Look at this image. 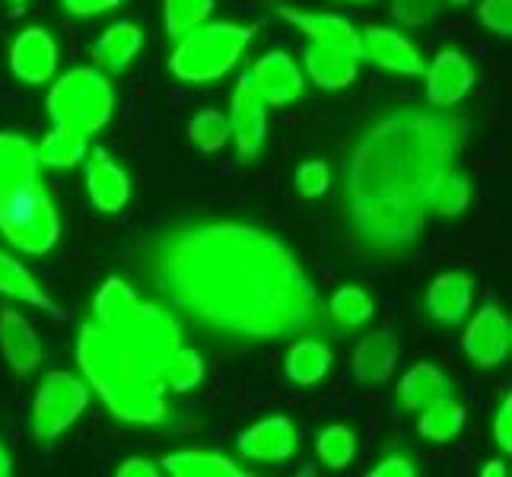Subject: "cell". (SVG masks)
I'll use <instances>...</instances> for the list:
<instances>
[{
	"mask_svg": "<svg viewBox=\"0 0 512 477\" xmlns=\"http://www.w3.org/2000/svg\"><path fill=\"white\" fill-rule=\"evenodd\" d=\"M144 274L198 325L242 341L299 338L328 322L319 290L287 242L252 223L175 226L147 249Z\"/></svg>",
	"mask_w": 512,
	"mask_h": 477,
	"instance_id": "cell-1",
	"label": "cell"
},
{
	"mask_svg": "<svg viewBox=\"0 0 512 477\" xmlns=\"http://www.w3.org/2000/svg\"><path fill=\"white\" fill-rule=\"evenodd\" d=\"M462 137L465 121L436 105L392 109L363 128L344 163V220L360 249L379 258L414 249Z\"/></svg>",
	"mask_w": 512,
	"mask_h": 477,
	"instance_id": "cell-2",
	"label": "cell"
},
{
	"mask_svg": "<svg viewBox=\"0 0 512 477\" xmlns=\"http://www.w3.org/2000/svg\"><path fill=\"white\" fill-rule=\"evenodd\" d=\"M182 344L175 315L134 296L109 322H86L77 363L118 420L160 427L166 408V357Z\"/></svg>",
	"mask_w": 512,
	"mask_h": 477,
	"instance_id": "cell-3",
	"label": "cell"
},
{
	"mask_svg": "<svg viewBox=\"0 0 512 477\" xmlns=\"http://www.w3.org/2000/svg\"><path fill=\"white\" fill-rule=\"evenodd\" d=\"M252 39L255 26L201 23L179 39L169 58V70L182 83H217L239 64L242 51L252 45Z\"/></svg>",
	"mask_w": 512,
	"mask_h": 477,
	"instance_id": "cell-4",
	"label": "cell"
},
{
	"mask_svg": "<svg viewBox=\"0 0 512 477\" xmlns=\"http://www.w3.org/2000/svg\"><path fill=\"white\" fill-rule=\"evenodd\" d=\"M45 105L55 125L74 128L80 134H96L109 125L115 90L109 77L99 74L96 67H77L55 80Z\"/></svg>",
	"mask_w": 512,
	"mask_h": 477,
	"instance_id": "cell-5",
	"label": "cell"
},
{
	"mask_svg": "<svg viewBox=\"0 0 512 477\" xmlns=\"http://www.w3.org/2000/svg\"><path fill=\"white\" fill-rule=\"evenodd\" d=\"M0 233L23 255H45L61 236L58 210L39 182L0 191Z\"/></svg>",
	"mask_w": 512,
	"mask_h": 477,
	"instance_id": "cell-6",
	"label": "cell"
},
{
	"mask_svg": "<svg viewBox=\"0 0 512 477\" xmlns=\"http://www.w3.org/2000/svg\"><path fill=\"white\" fill-rule=\"evenodd\" d=\"M86 404H90V388L83 385V379H77L74 373H64V369L48 373L32 401L35 443L45 446L51 439H58L64 430L74 427L77 417L86 411Z\"/></svg>",
	"mask_w": 512,
	"mask_h": 477,
	"instance_id": "cell-7",
	"label": "cell"
},
{
	"mask_svg": "<svg viewBox=\"0 0 512 477\" xmlns=\"http://www.w3.org/2000/svg\"><path fill=\"white\" fill-rule=\"evenodd\" d=\"M229 137L236 140V153L242 163H252L261 153L264 137H268V105L258 96L249 70L239 77L229 105Z\"/></svg>",
	"mask_w": 512,
	"mask_h": 477,
	"instance_id": "cell-8",
	"label": "cell"
},
{
	"mask_svg": "<svg viewBox=\"0 0 512 477\" xmlns=\"http://www.w3.org/2000/svg\"><path fill=\"white\" fill-rule=\"evenodd\" d=\"M462 347L468 353V360L478 369H493L503 366L509 360L512 350V325L509 315L500 306H484L478 315L471 318L465 334H462Z\"/></svg>",
	"mask_w": 512,
	"mask_h": 477,
	"instance_id": "cell-9",
	"label": "cell"
},
{
	"mask_svg": "<svg viewBox=\"0 0 512 477\" xmlns=\"http://www.w3.org/2000/svg\"><path fill=\"white\" fill-rule=\"evenodd\" d=\"M268 7H271L284 23H290L293 29L303 32L312 45L344 51V55H350V58H357V61H360V32L353 29V26L344 20V16H338V13H303V10H296V7L280 4V0H271Z\"/></svg>",
	"mask_w": 512,
	"mask_h": 477,
	"instance_id": "cell-10",
	"label": "cell"
},
{
	"mask_svg": "<svg viewBox=\"0 0 512 477\" xmlns=\"http://www.w3.org/2000/svg\"><path fill=\"white\" fill-rule=\"evenodd\" d=\"M360 61H369L401 77H423V70H427L414 42L388 26H369L360 35Z\"/></svg>",
	"mask_w": 512,
	"mask_h": 477,
	"instance_id": "cell-11",
	"label": "cell"
},
{
	"mask_svg": "<svg viewBox=\"0 0 512 477\" xmlns=\"http://www.w3.org/2000/svg\"><path fill=\"white\" fill-rule=\"evenodd\" d=\"M239 455L245 462H264V465H277L287 462V458L296 452L299 436L290 417H264L255 427H249L245 433H239Z\"/></svg>",
	"mask_w": 512,
	"mask_h": 477,
	"instance_id": "cell-12",
	"label": "cell"
},
{
	"mask_svg": "<svg viewBox=\"0 0 512 477\" xmlns=\"http://www.w3.org/2000/svg\"><path fill=\"white\" fill-rule=\"evenodd\" d=\"M10 67L16 80L29 86H42L58 74V45L42 26H29L13 39Z\"/></svg>",
	"mask_w": 512,
	"mask_h": 477,
	"instance_id": "cell-13",
	"label": "cell"
},
{
	"mask_svg": "<svg viewBox=\"0 0 512 477\" xmlns=\"http://www.w3.org/2000/svg\"><path fill=\"white\" fill-rule=\"evenodd\" d=\"M0 353H4L16 379H29L45 357L32 322L13 306H0Z\"/></svg>",
	"mask_w": 512,
	"mask_h": 477,
	"instance_id": "cell-14",
	"label": "cell"
},
{
	"mask_svg": "<svg viewBox=\"0 0 512 477\" xmlns=\"http://www.w3.org/2000/svg\"><path fill=\"white\" fill-rule=\"evenodd\" d=\"M423 77H427V102L436 109H452L474 86V67L462 51L446 48L423 70Z\"/></svg>",
	"mask_w": 512,
	"mask_h": 477,
	"instance_id": "cell-15",
	"label": "cell"
},
{
	"mask_svg": "<svg viewBox=\"0 0 512 477\" xmlns=\"http://www.w3.org/2000/svg\"><path fill=\"white\" fill-rule=\"evenodd\" d=\"M249 77L264 105H290L303 99V70L287 51H271L252 64Z\"/></svg>",
	"mask_w": 512,
	"mask_h": 477,
	"instance_id": "cell-16",
	"label": "cell"
},
{
	"mask_svg": "<svg viewBox=\"0 0 512 477\" xmlns=\"http://www.w3.org/2000/svg\"><path fill=\"white\" fill-rule=\"evenodd\" d=\"M86 191L99 214H118L131 201V179L105 150H93L86 159Z\"/></svg>",
	"mask_w": 512,
	"mask_h": 477,
	"instance_id": "cell-17",
	"label": "cell"
},
{
	"mask_svg": "<svg viewBox=\"0 0 512 477\" xmlns=\"http://www.w3.org/2000/svg\"><path fill=\"white\" fill-rule=\"evenodd\" d=\"M398 363V341L388 328L369 331L366 338H360L357 350H353L350 373L360 385H379L395 373Z\"/></svg>",
	"mask_w": 512,
	"mask_h": 477,
	"instance_id": "cell-18",
	"label": "cell"
},
{
	"mask_svg": "<svg viewBox=\"0 0 512 477\" xmlns=\"http://www.w3.org/2000/svg\"><path fill=\"white\" fill-rule=\"evenodd\" d=\"M474 299V280L465 271H446L439 274L427 290V309L436 322L458 325L471 309Z\"/></svg>",
	"mask_w": 512,
	"mask_h": 477,
	"instance_id": "cell-19",
	"label": "cell"
},
{
	"mask_svg": "<svg viewBox=\"0 0 512 477\" xmlns=\"http://www.w3.org/2000/svg\"><path fill=\"white\" fill-rule=\"evenodd\" d=\"M449 395H452V382L443 369L433 363H414L398 382V392H395L401 408L414 414H420L423 408H430V404L443 401Z\"/></svg>",
	"mask_w": 512,
	"mask_h": 477,
	"instance_id": "cell-20",
	"label": "cell"
},
{
	"mask_svg": "<svg viewBox=\"0 0 512 477\" xmlns=\"http://www.w3.org/2000/svg\"><path fill=\"white\" fill-rule=\"evenodd\" d=\"M0 293L20 299V303H26V306L42 309L48 315H55L58 322H67V312L39 287V280L32 277V271L26 268L23 261H16L7 252H0Z\"/></svg>",
	"mask_w": 512,
	"mask_h": 477,
	"instance_id": "cell-21",
	"label": "cell"
},
{
	"mask_svg": "<svg viewBox=\"0 0 512 477\" xmlns=\"http://www.w3.org/2000/svg\"><path fill=\"white\" fill-rule=\"evenodd\" d=\"M140 45H144V32L134 23H115L102 32V39L93 45V61L105 74H125L131 61L137 58Z\"/></svg>",
	"mask_w": 512,
	"mask_h": 477,
	"instance_id": "cell-22",
	"label": "cell"
},
{
	"mask_svg": "<svg viewBox=\"0 0 512 477\" xmlns=\"http://www.w3.org/2000/svg\"><path fill=\"white\" fill-rule=\"evenodd\" d=\"M166 474L172 477H245V471L229 455L207 452V449H182L169 452L160 462Z\"/></svg>",
	"mask_w": 512,
	"mask_h": 477,
	"instance_id": "cell-23",
	"label": "cell"
},
{
	"mask_svg": "<svg viewBox=\"0 0 512 477\" xmlns=\"http://www.w3.org/2000/svg\"><path fill=\"white\" fill-rule=\"evenodd\" d=\"M39 150L20 134H0V191L39 182Z\"/></svg>",
	"mask_w": 512,
	"mask_h": 477,
	"instance_id": "cell-24",
	"label": "cell"
},
{
	"mask_svg": "<svg viewBox=\"0 0 512 477\" xmlns=\"http://www.w3.org/2000/svg\"><path fill=\"white\" fill-rule=\"evenodd\" d=\"M303 61H306L312 83L319 86V90H344V86L357 80V58L344 55V51L309 45Z\"/></svg>",
	"mask_w": 512,
	"mask_h": 477,
	"instance_id": "cell-25",
	"label": "cell"
},
{
	"mask_svg": "<svg viewBox=\"0 0 512 477\" xmlns=\"http://www.w3.org/2000/svg\"><path fill=\"white\" fill-rule=\"evenodd\" d=\"M35 150H39V163L48 169H74L86 159V150H90V134L55 125Z\"/></svg>",
	"mask_w": 512,
	"mask_h": 477,
	"instance_id": "cell-26",
	"label": "cell"
},
{
	"mask_svg": "<svg viewBox=\"0 0 512 477\" xmlns=\"http://www.w3.org/2000/svg\"><path fill=\"white\" fill-rule=\"evenodd\" d=\"M331 369V347L325 341H315V338H306V341H296L287 353V376L290 382L296 385H315L328 376Z\"/></svg>",
	"mask_w": 512,
	"mask_h": 477,
	"instance_id": "cell-27",
	"label": "cell"
},
{
	"mask_svg": "<svg viewBox=\"0 0 512 477\" xmlns=\"http://www.w3.org/2000/svg\"><path fill=\"white\" fill-rule=\"evenodd\" d=\"M465 427V404H458L452 395L430 404V408L420 411V420H417V430L423 439H430V443H449Z\"/></svg>",
	"mask_w": 512,
	"mask_h": 477,
	"instance_id": "cell-28",
	"label": "cell"
},
{
	"mask_svg": "<svg viewBox=\"0 0 512 477\" xmlns=\"http://www.w3.org/2000/svg\"><path fill=\"white\" fill-rule=\"evenodd\" d=\"M325 309H328L331 322H338L341 328L353 331V328H363L369 318H373L376 303H373V296H369L363 287L347 284V287H341L338 293L331 296V303Z\"/></svg>",
	"mask_w": 512,
	"mask_h": 477,
	"instance_id": "cell-29",
	"label": "cell"
},
{
	"mask_svg": "<svg viewBox=\"0 0 512 477\" xmlns=\"http://www.w3.org/2000/svg\"><path fill=\"white\" fill-rule=\"evenodd\" d=\"M471 204V182L468 175L449 169L443 175V182L436 185L433 198H430V214L443 217V220H455L458 214H465Z\"/></svg>",
	"mask_w": 512,
	"mask_h": 477,
	"instance_id": "cell-30",
	"label": "cell"
},
{
	"mask_svg": "<svg viewBox=\"0 0 512 477\" xmlns=\"http://www.w3.org/2000/svg\"><path fill=\"white\" fill-rule=\"evenodd\" d=\"M201 379H204L201 353L179 344L166 357V388L175 395H185V392H191V388H198Z\"/></svg>",
	"mask_w": 512,
	"mask_h": 477,
	"instance_id": "cell-31",
	"label": "cell"
},
{
	"mask_svg": "<svg viewBox=\"0 0 512 477\" xmlns=\"http://www.w3.org/2000/svg\"><path fill=\"white\" fill-rule=\"evenodd\" d=\"M166 32L172 42H179L185 32L201 26L214 13V0H166Z\"/></svg>",
	"mask_w": 512,
	"mask_h": 477,
	"instance_id": "cell-32",
	"label": "cell"
},
{
	"mask_svg": "<svg viewBox=\"0 0 512 477\" xmlns=\"http://www.w3.org/2000/svg\"><path fill=\"white\" fill-rule=\"evenodd\" d=\"M188 137L201 153H217L229 137V121L217 109H204L188 121Z\"/></svg>",
	"mask_w": 512,
	"mask_h": 477,
	"instance_id": "cell-33",
	"label": "cell"
},
{
	"mask_svg": "<svg viewBox=\"0 0 512 477\" xmlns=\"http://www.w3.org/2000/svg\"><path fill=\"white\" fill-rule=\"evenodd\" d=\"M315 449H319L322 465L347 468L353 462V455H357V436H353V430L341 427V423H334V427L319 433V443H315Z\"/></svg>",
	"mask_w": 512,
	"mask_h": 477,
	"instance_id": "cell-34",
	"label": "cell"
},
{
	"mask_svg": "<svg viewBox=\"0 0 512 477\" xmlns=\"http://www.w3.org/2000/svg\"><path fill=\"white\" fill-rule=\"evenodd\" d=\"M328 185H331V172L322 159H309V163H303L296 169V191L303 194L306 201L322 198V194L328 191Z\"/></svg>",
	"mask_w": 512,
	"mask_h": 477,
	"instance_id": "cell-35",
	"label": "cell"
},
{
	"mask_svg": "<svg viewBox=\"0 0 512 477\" xmlns=\"http://www.w3.org/2000/svg\"><path fill=\"white\" fill-rule=\"evenodd\" d=\"M439 10V0H392V16L401 26H427Z\"/></svg>",
	"mask_w": 512,
	"mask_h": 477,
	"instance_id": "cell-36",
	"label": "cell"
},
{
	"mask_svg": "<svg viewBox=\"0 0 512 477\" xmlns=\"http://www.w3.org/2000/svg\"><path fill=\"white\" fill-rule=\"evenodd\" d=\"M478 16L490 32L512 35V0H481Z\"/></svg>",
	"mask_w": 512,
	"mask_h": 477,
	"instance_id": "cell-37",
	"label": "cell"
},
{
	"mask_svg": "<svg viewBox=\"0 0 512 477\" xmlns=\"http://www.w3.org/2000/svg\"><path fill=\"white\" fill-rule=\"evenodd\" d=\"M493 443H497L506 455L512 452V398L509 395L500 404L497 420H493Z\"/></svg>",
	"mask_w": 512,
	"mask_h": 477,
	"instance_id": "cell-38",
	"label": "cell"
},
{
	"mask_svg": "<svg viewBox=\"0 0 512 477\" xmlns=\"http://www.w3.org/2000/svg\"><path fill=\"white\" fill-rule=\"evenodd\" d=\"M414 474H417L414 462L404 455H388L373 471H369V477H414Z\"/></svg>",
	"mask_w": 512,
	"mask_h": 477,
	"instance_id": "cell-39",
	"label": "cell"
},
{
	"mask_svg": "<svg viewBox=\"0 0 512 477\" xmlns=\"http://www.w3.org/2000/svg\"><path fill=\"white\" fill-rule=\"evenodd\" d=\"M121 4V0H64L67 13L74 16H96V13H109Z\"/></svg>",
	"mask_w": 512,
	"mask_h": 477,
	"instance_id": "cell-40",
	"label": "cell"
},
{
	"mask_svg": "<svg viewBox=\"0 0 512 477\" xmlns=\"http://www.w3.org/2000/svg\"><path fill=\"white\" fill-rule=\"evenodd\" d=\"M160 474V465H153L150 458H125V462L118 465V477H156Z\"/></svg>",
	"mask_w": 512,
	"mask_h": 477,
	"instance_id": "cell-41",
	"label": "cell"
},
{
	"mask_svg": "<svg viewBox=\"0 0 512 477\" xmlns=\"http://www.w3.org/2000/svg\"><path fill=\"white\" fill-rule=\"evenodd\" d=\"M509 474V468H506V462H487V468H481V477H506Z\"/></svg>",
	"mask_w": 512,
	"mask_h": 477,
	"instance_id": "cell-42",
	"label": "cell"
},
{
	"mask_svg": "<svg viewBox=\"0 0 512 477\" xmlns=\"http://www.w3.org/2000/svg\"><path fill=\"white\" fill-rule=\"evenodd\" d=\"M10 471H13V458L4 446H0V477H7Z\"/></svg>",
	"mask_w": 512,
	"mask_h": 477,
	"instance_id": "cell-43",
	"label": "cell"
},
{
	"mask_svg": "<svg viewBox=\"0 0 512 477\" xmlns=\"http://www.w3.org/2000/svg\"><path fill=\"white\" fill-rule=\"evenodd\" d=\"M341 4H373V0H341Z\"/></svg>",
	"mask_w": 512,
	"mask_h": 477,
	"instance_id": "cell-44",
	"label": "cell"
},
{
	"mask_svg": "<svg viewBox=\"0 0 512 477\" xmlns=\"http://www.w3.org/2000/svg\"><path fill=\"white\" fill-rule=\"evenodd\" d=\"M455 4H471V0H455Z\"/></svg>",
	"mask_w": 512,
	"mask_h": 477,
	"instance_id": "cell-45",
	"label": "cell"
},
{
	"mask_svg": "<svg viewBox=\"0 0 512 477\" xmlns=\"http://www.w3.org/2000/svg\"><path fill=\"white\" fill-rule=\"evenodd\" d=\"M13 4H26V0H13Z\"/></svg>",
	"mask_w": 512,
	"mask_h": 477,
	"instance_id": "cell-46",
	"label": "cell"
}]
</instances>
